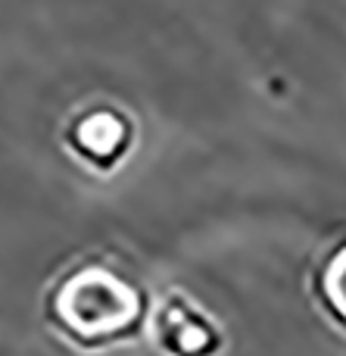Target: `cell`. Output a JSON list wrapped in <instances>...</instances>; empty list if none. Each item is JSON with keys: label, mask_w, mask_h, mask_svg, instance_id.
<instances>
[{"label": "cell", "mask_w": 346, "mask_h": 356, "mask_svg": "<svg viewBox=\"0 0 346 356\" xmlns=\"http://www.w3.org/2000/svg\"><path fill=\"white\" fill-rule=\"evenodd\" d=\"M44 313L66 341L87 350L135 338L147 319V288L116 257H85L56 275Z\"/></svg>", "instance_id": "1"}, {"label": "cell", "mask_w": 346, "mask_h": 356, "mask_svg": "<svg viewBox=\"0 0 346 356\" xmlns=\"http://www.w3.org/2000/svg\"><path fill=\"white\" fill-rule=\"evenodd\" d=\"M156 344L168 356H212L222 344V334L206 313L184 297H175L156 313Z\"/></svg>", "instance_id": "2"}, {"label": "cell", "mask_w": 346, "mask_h": 356, "mask_svg": "<svg viewBox=\"0 0 346 356\" xmlns=\"http://www.w3.org/2000/svg\"><path fill=\"white\" fill-rule=\"evenodd\" d=\"M131 141V129L116 110H87L66 129V144L87 166H116Z\"/></svg>", "instance_id": "3"}, {"label": "cell", "mask_w": 346, "mask_h": 356, "mask_svg": "<svg viewBox=\"0 0 346 356\" xmlns=\"http://www.w3.org/2000/svg\"><path fill=\"white\" fill-rule=\"evenodd\" d=\"M315 300L331 322L346 332V238L325 250L312 275Z\"/></svg>", "instance_id": "4"}]
</instances>
